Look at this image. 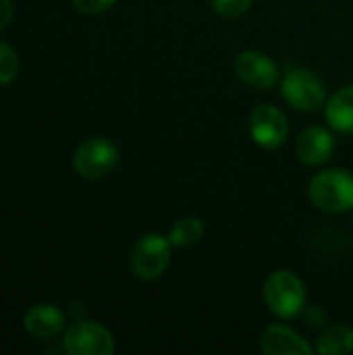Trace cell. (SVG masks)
Here are the masks:
<instances>
[{
  "instance_id": "5b68a950",
  "label": "cell",
  "mask_w": 353,
  "mask_h": 355,
  "mask_svg": "<svg viewBox=\"0 0 353 355\" xmlns=\"http://www.w3.org/2000/svg\"><path fill=\"white\" fill-rule=\"evenodd\" d=\"M117 164L119 148L106 137H89L73 154V166L85 179H102Z\"/></svg>"
},
{
  "instance_id": "52a82bcc",
  "label": "cell",
  "mask_w": 353,
  "mask_h": 355,
  "mask_svg": "<svg viewBox=\"0 0 353 355\" xmlns=\"http://www.w3.org/2000/svg\"><path fill=\"white\" fill-rule=\"evenodd\" d=\"M250 135L264 150H277L289 135L287 116L273 104H260L250 114Z\"/></svg>"
},
{
  "instance_id": "4fadbf2b",
  "label": "cell",
  "mask_w": 353,
  "mask_h": 355,
  "mask_svg": "<svg viewBox=\"0 0 353 355\" xmlns=\"http://www.w3.org/2000/svg\"><path fill=\"white\" fill-rule=\"evenodd\" d=\"M316 352L322 355H347L353 352V329L347 324L329 327L316 343Z\"/></svg>"
},
{
  "instance_id": "5bb4252c",
  "label": "cell",
  "mask_w": 353,
  "mask_h": 355,
  "mask_svg": "<svg viewBox=\"0 0 353 355\" xmlns=\"http://www.w3.org/2000/svg\"><path fill=\"white\" fill-rule=\"evenodd\" d=\"M204 220L198 216H183L179 220H175V225L169 231V241L175 248H189L196 245L202 237H204Z\"/></svg>"
},
{
  "instance_id": "ba28073f",
  "label": "cell",
  "mask_w": 353,
  "mask_h": 355,
  "mask_svg": "<svg viewBox=\"0 0 353 355\" xmlns=\"http://www.w3.org/2000/svg\"><path fill=\"white\" fill-rule=\"evenodd\" d=\"M233 67H235L237 77L256 89H270L281 79L279 64L268 54L258 52V50H243L235 58Z\"/></svg>"
},
{
  "instance_id": "6da1fadb",
  "label": "cell",
  "mask_w": 353,
  "mask_h": 355,
  "mask_svg": "<svg viewBox=\"0 0 353 355\" xmlns=\"http://www.w3.org/2000/svg\"><path fill=\"white\" fill-rule=\"evenodd\" d=\"M262 297L266 308L279 320H293L306 310V287L302 279L289 270H277L264 281Z\"/></svg>"
},
{
  "instance_id": "9c48e42d",
  "label": "cell",
  "mask_w": 353,
  "mask_h": 355,
  "mask_svg": "<svg viewBox=\"0 0 353 355\" xmlns=\"http://www.w3.org/2000/svg\"><path fill=\"white\" fill-rule=\"evenodd\" d=\"M260 349L266 355H310L312 345L293 329L285 324H273L262 333Z\"/></svg>"
},
{
  "instance_id": "9a60e30c",
  "label": "cell",
  "mask_w": 353,
  "mask_h": 355,
  "mask_svg": "<svg viewBox=\"0 0 353 355\" xmlns=\"http://www.w3.org/2000/svg\"><path fill=\"white\" fill-rule=\"evenodd\" d=\"M19 73V58H17V52L0 42V85H6L10 83Z\"/></svg>"
},
{
  "instance_id": "3957f363",
  "label": "cell",
  "mask_w": 353,
  "mask_h": 355,
  "mask_svg": "<svg viewBox=\"0 0 353 355\" xmlns=\"http://www.w3.org/2000/svg\"><path fill=\"white\" fill-rule=\"evenodd\" d=\"M281 96L302 112H314L327 102V83L310 69L289 67L281 79Z\"/></svg>"
},
{
  "instance_id": "ac0fdd59",
  "label": "cell",
  "mask_w": 353,
  "mask_h": 355,
  "mask_svg": "<svg viewBox=\"0 0 353 355\" xmlns=\"http://www.w3.org/2000/svg\"><path fill=\"white\" fill-rule=\"evenodd\" d=\"M304 318L310 327H325L327 324V314L322 308L318 306H312V308H306L304 310Z\"/></svg>"
},
{
  "instance_id": "ffe728a7",
  "label": "cell",
  "mask_w": 353,
  "mask_h": 355,
  "mask_svg": "<svg viewBox=\"0 0 353 355\" xmlns=\"http://www.w3.org/2000/svg\"><path fill=\"white\" fill-rule=\"evenodd\" d=\"M83 308H81V304H71V314H73V318L75 320H79V318H83Z\"/></svg>"
},
{
  "instance_id": "30bf717a",
  "label": "cell",
  "mask_w": 353,
  "mask_h": 355,
  "mask_svg": "<svg viewBox=\"0 0 353 355\" xmlns=\"http://www.w3.org/2000/svg\"><path fill=\"white\" fill-rule=\"evenodd\" d=\"M335 150V139L331 135V131H327L325 127H308L295 144V152L298 158L308 164V166H318L325 164Z\"/></svg>"
},
{
  "instance_id": "277c9868",
  "label": "cell",
  "mask_w": 353,
  "mask_h": 355,
  "mask_svg": "<svg viewBox=\"0 0 353 355\" xmlns=\"http://www.w3.org/2000/svg\"><path fill=\"white\" fill-rule=\"evenodd\" d=\"M171 241L160 233L141 235L131 250L133 275L144 281H156L164 275L171 262Z\"/></svg>"
},
{
  "instance_id": "7a4b0ae2",
  "label": "cell",
  "mask_w": 353,
  "mask_h": 355,
  "mask_svg": "<svg viewBox=\"0 0 353 355\" xmlns=\"http://www.w3.org/2000/svg\"><path fill=\"white\" fill-rule=\"evenodd\" d=\"M308 196L318 210L341 214L353 210V173L329 168L318 173L308 187Z\"/></svg>"
},
{
  "instance_id": "7c38bea8",
  "label": "cell",
  "mask_w": 353,
  "mask_h": 355,
  "mask_svg": "<svg viewBox=\"0 0 353 355\" xmlns=\"http://www.w3.org/2000/svg\"><path fill=\"white\" fill-rule=\"evenodd\" d=\"M327 123L343 135L353 133V85H345L339 92H335L325 110Z\"/></svg>"
},
{
  "instance_id": "e0dca14e",
  "label": "cell",
  "mask_w": 353,
  "mask_h": 355,
  "mask_svg": "<svg viewBox=\"0 0 353 355\" xmlns=\"http://www.w3.org/2000/svg\"><path fill=\"white\" fill-rule=\"evenodd\" d=\"M73 6L85 15H98V12H104L108 10L117 0H71Z\"/></svg>"
},
{
  "instance_id": "2e32d148",
  "label": "cell",
  "mask_w": 353,
  "mask_h": 355,
  "mask_svg": "<svg viewBox=\"0 0 353 355\" xmlns=\"http://www.w3.org/2000/svg\"><path fill=\"white\" fill-rule=\"evenodd\" d=\"M252 2L254 0H210L214 12H218L221 17H227V19L243 15L252 6Z\"/></svg>"
},
{
  "instance_id": "d6986e66",
  "label": "cell",
  "mask_w": 353,
  "mask_h": 355,
  "mask_svg": "<svg viewBox=\"0 0 353 355\" xmlns=\"http://www.w3.org/2000/svg\"><path fill=\"white\" fill-rule=\"evenodd\" d=\"M12 21V2L10 0H0V31Z\"/></svg>"
},
{
  "instance_id": "8fae6325",
  "label": "cell",
  "mask_w": 353,
  "mask_h": 355,
  "mask_svg": "<svg viewBox=\"0 0 353 355\" xmlns=\"http://www.w3.org/2000/svg\"><path fill=\"white\" fill-rule=\"evenodd\" d=\"M64 312L52 304H37L25 312L23 327L35 339H52L64 329Z\"/></svg>"
},
{
  "instance_id": "8992f818",
  "label": "cell",
  "mask_w": 353,
  "mask_h": 355,
  "mask_svg": "<svg viewBox=\"0 0 353 355\" xmlns=\"http://www.w3.org/2000/svg\"><path fill=\"white\" fill-rule=\"evenodd\" d=\"M64 352L69 355H110L114 339L102 324L79 318L64 331Z\"/></svg>"
}]
</instances>
